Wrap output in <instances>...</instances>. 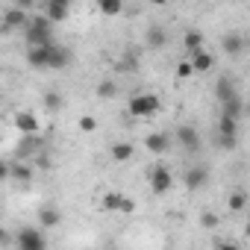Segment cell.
Segmentation results:
<instances>
[{"label":"cell","instance_id":"e0dca14e","mask_svg":"<svg viewBox=\"0 0 250 250\" xmlns=\"http://www.w3.org/2000/svg\"><path fill=\"white\" fill-rule=\"evenodd\" d=\"M47 47H50V44H33V47H27V62H30V68H39V71L47 68Z\"/></svg>","mask_w":250,"mask_h":250},{"label":"cell","instance_id":"5b68a950","mask_svg":"<svg viewBox=\"0 0 250 250\" xmlns=\"http://www.w3.org/2000/svg\"><path fill=\"white\" fill-rule=\"evenodd\" d=\"M174 188V174L165 168V165H156L153 171H150V191L156 194V197H162V194H168Z\"/></svg>","mask_w":250,"mask_h":250},{"label":"cell","instance_id":"7a4b0ae2","mask_svg":"<svg viewBox=\"0 0 250 250\" xmlns=\"http://www.w3.org/2000/svg\"><path fill=\"white\" fill-rule=\"evenodd\" d=\"M127 109H130L133 118H153V115L162 109V100H159V94H153V91H139V94L130 97Z\"/></svg>","mask_w":250,"mask_h":250},{"label":"cell","instance_id":"f1b7e54d","mask_svg":"<svg viewBox=\"0 0 250 250\" xmlns=\"http://www.w3.org/2000/svg\"><path fill=\"white\" fill-rule=\"evenodd\" d=\"M80 130H83V133H94V130H97V121H94L91 115H83V118H80Z\"/></svg>","mask_w":250,"mask_h":250},{"label":"cell","instance_id":"f546056e","mask_svg":"<svg viewBox=\"0 0 250 250\" xmlns=\"http://www.w3.org/2000/svg\"><path fill=\"white\" fill-rule=\"evenodd\" d=\"M191 74H194V68H191V62H188V59L177 65V80H188Z\"/></svg>","mask_w":250,"mask_h":250},{"label":"cell","instance_id":"2e32d148","mask_svg":"<svg viewBox=\"0 0 250 250\" xmlns=\"http://www.w3.org/2000/svg\"><path fill=\"white\" fill-rule=\"evenodd\" d=\"M145 44H147L150 50H162V47L168 44V30H165V27H147Z\"/></svg>","mask_w":250,"mask_h":250},{"label":"cell","instance_id":"30bf717a","mask_svg":"<svg viewBox=\"0 0 250 250\" xmlns=\"http://www.w3.org/2000/svg\"><path fill=\"white\" fill-rule=\"evenodd\" d=\"M59 224H62V209H56L53 203L39 206V227H42V229H53V227H59Z\"/></svg>","mask_w":250,"mask_h":250},{"label":"cell","instance_id":"484cf974","mask_svg":"<svg viewBox=\"0 0 250 250\" xmlns=\"http://www.w3.org/2000/svg\"><path fill=\"white\" fill-rule=\"evenodd\" d=\"M227 206H229V212H244V206H247V194H244V191H232V194L227 197Z\"/></svg>","mask_w":250,"mask_h":250},{"label":"cell","instance_id":"6da1fadb","mask_svg":"<svg viewBox=\"0 0 250 250\" xmlns=\"http://www.w3.org/2000/svg\"><path fill=\"white\" fill-rule=\"evenodd\" d=\"M24 36H27V44L33 47V44H50L53 42V21L42 12H36V15H30L27 18V24H24Z\"/></svg>","mask_w":250,"mask_h":250},{"label":"cell","instance_id":"8992f818","mask_svg":"<svg viewBox=\"0 0 250 250\" xmlns=\"http://www.w3.org/2000/svg\"><path fill=\"white\" fill-rule=\"evenodd\" d=\"M12 124H15V130H18V133H24V136H39V133H42L39 115H33L30 109H18Z\"/></svg>","mask_w":250,"mask_h":250},{"label":"cell","instance_id":"ba28073f","mask_svg":"<svg viewBox=\"0 0 250 250\" xmlns=\"http://www.w3.org/2000/svg\"><path fill=\"white\" fill-rule=\"evenodd\" d=\"M71 50L68 47H62V44H56V42H50V47H47V68L50 71H62V68H68L71 65Z\"/></svg>","mask_w":250,"mask_h":250},{"label":"cell","instance_id":"836d02e7","mask_svg":"<svg viewBox=\"0 0 250 250\" xmlns=\"http://www.w3.org/2000/svg\"><path fill=\"white\" fill-rule=\"evenodd\" d=\"M150 3H153V6H165V3H168V0H150Z\"/></svg>","mask_w":250,"mask_h":250},{"label":"cell","instance_id":"44dd1931","mask_svg":"<svg viewBox=\"0 0 250 250\" xmlns=\"http://www.w3.org/2000/svg\"><path fill=\"white\" fill-rule=\"evenodd\" d=\"M68 9H71V6H65V3H53V0H47V6H44V15H47L53 24H62V21L68 18Z\"/></svg>","mask_w":250,"mask_h":250},{"label":"cell","instance_id":"7402d4cb","mask_svg":"<svg viewBox=\"0 0 250 250\" xmlns=\"http://www.w3.org/2000/svg\"><path fill=\"white\" fill-rule=\"evenodd\" d=\"M9 180L30 183V180H33V168H30L27 162H12V165H9Z\"/></svg>","mask_w":250,"mask_h":250},{"label":"cell","instance_id":"83f0119b","mask_svg":"<svg viewBox=\"0 0 250 250\" xmlns=\"http://www.w3.org/2000/svg\"><path fill=\"white\" fill-rule=\"evenodd\" d=\"M215 142H218L221 150H235L238 147V136H221V133H215Z\"/></svg>","mask_w":250,"mask_h":250},{"label":"cell","instance_id":"7c38bea8","mask_svg":"<svg viewBox=\"0 0 250 250\" xmlns=\"http://www.w3.org/2000/svg\"><path fill=\"white\" fill-rule=\"evenodd\" d=\"M145 147H147L153 156H162V153H168V147H171V139H168V133H147V139H145Z\"/></svg>","mask_w":250,"mask_h":250},{"label":"cell","instance_id":"ac0fdd59","mask_svg":"<svg viewBox=\"0 0 250 250\" xmlns=\"http://www.w3.org/2000/svg\"><path fill=\"white\" fill-rule=\"evenodd\" d=\"M232 94H238V85H235V80L232 77H218L215 80V97H218V103H224L227 97H232Z\"/></svg>","mask_w":250,"mask_h":250},{"label":"cell","instance_id":"5bb4252c","mask_svg":"<svg viewBox=\"0 0 250 250\" xmlns=\"http://www.w3.org/2000/svg\"><path fill=\"white\" fill-rule=\"evenodd\" d=\"M221 50H224L227 56H241V53H244V36H241V33H227V36L221 39Z\"/></svg>","mask_w":250,"mask_h":250},{"label":"cell","instance_id":"277c9868","mask_svg":"<svg viewBox=\"0 0 250 250\" xmlns=\"http://www.w3.org/2000/svg\"><path fill=\"white\" fill-rule=\"evenodd\" d=\"M206 183H209V168L206 165H188L186 168V174H183L186 191H200V188H206Z\"/></svg>","mask_w":250,"mask_h":250},{"label":"cell","instance_id":"9c48e42d","mask_svg":"<svg viewBox=\"0 0 250 250\" xmlns=\"http://www.w3.org/2000/svg\"><path fill=\"white\" fill-rule=\"evenodd\" d=\"M177 142L188 153H197L200 150V133L191 127V124H180V127H177Z\"/></svg>","mask_w":250,"mask_h":250},{"label":"cell","instance_id":"4316f807","mask_svg":"<svg viewBox=\"0 0 250 250\" xmlns=\"http://www.w3.org/2000/svg\"><path fill=\"white\" fill-rule=\"evenodd\" d=\"M118 94V88H115V83H109V80H103L100 85H97V97L100 100H112Z\"/></svg>","mask_w":250,"mask_h":250},{"label":"cell","instance_id":"52a82bcc","mask_svg":"<svg viewBox=\"0 0 250 250\" xmlns=\"http://www.w3.org/2000/svg\"><path fill=\"white\" fill-rule=\"evenodd\" d=\"M100 206H103L106 212H124V215H133V212H136V203H133L130 197L118 194V191H109V194H103Z\"/></svg>","mask_w":250,"mask_h":250},{"label":"cell","instance_id":"d6986e66","mask_svg":"<svg viewBox=\"0 0 250 250\" xmlns=\"http://www.w3.org/2000/svg\"><path fill=\"white\" fill-rule=\"evenodd\" d=\"M221 115H229V118L241 121V115H244V97H241V94L227 97V100L221 103Z\"/></svg>","mask_w":250,"mask_h":250},{"label":"cell","instance_id":"8fae6325","mask_svg":"<svg viewBox=\"0 0 250 250\" xmlns=\"http://www.w3.org/2000/svg\"><path fill=\"white\" fill-rule=\"evenodd\" d=\"M191 68H194V74H206V71H212L215 68V56L206 50V47H200V50H194L191 53Z\"/></svg>","mask_w":250,"mask_h":250},{"label":"cell","instance_id":"4fadbf2b","mask_svg":"<svg viewBox=\"0 0 250 250\" xmlns=\"http://www.w3.org/2000/svg\"><path fill=\"white\" fill-rule=\"evenodd\" d=\"M109 156H112V162H130L133 156H136V145L133 142H115L112 147H109Z\"/></svg>","mask_w":250,"mask_h":250},{"label":"cell","instance_id":"603a6c76","mask_svg":"<svg viewBox=\"0 0 250 250\" xmlns=\"http://www.w3.org/2000/svg\"><path fill=\"white\" fill-rule=\"evenodd\" d=\"M97 9H100V15L115 18V15L124 12V0H97Z\"/></svg>","mask_w":250,"mask_h":250},{"label":"cell","instance_id":"d4e9b609","mask_svg":"<svg viewBox=\"0 0 250 250\" xmlns=\"http://www.w3.org/2000/svg\"><path fill=\"white\" fill-rule=\"evenodd\" d=\"M62 106H65V97H62L59 91H47V94H44V109H47V112H59Z\"/></svg>","mask_w":250,"mask_h":250},{"label":"cell","instance_id":"4dcf8cb0","mask_svg":"<svg viewBox=\"0 0 250 250\" xmlns=\"http://www.w3.org/2000/svg\"><path fill=\"white\" fill-rule=\"evenodd\" d=\"M200 224H203L206 229H215V227H218V215H212V212H203V215H200Z\"/></svg>","mask_w":250,"mask_h":250},{"label":"cell","instance_id":"ffe728a7","mask_svg":"<svg viewBox=\"0 0 250 250\" xmlns=\"http://www.w3.org/2000/svg\"><path fill=\"white\" fill-rule=\"evenodd\" d=\"M183 47H186L188 53H194V50L206 47V39H203V33H200V30H186V33H183Z\"/></svg>","mask_w":250,"mask_h":250},{"label":"cell","instance_id":"3957f363","mask_svg":"<svg viewBox=\"0 0 250 250\" xmlns=\"http://www.w3.org/2000/svg\"><path fill=\"white\" fill-rule=\"evenodd\" d=\"M15 247L18 250H44L47 247V238L39 227H24L18 235H15Z\"/></svg>","mask_w":250,"mask_h":250},{"label":"cell","instance_id":"cb8c5ba5","mask_svg":"<svg viewBox=\"0 0 250 250\" xmlns=\"http://www.w3.org/2000/svg\"><path fill=\"white\" fill-rule=\"evenodd\" d=\"M218 133L221 136H238V121L229 118V115H221L218 118Z\"/></svg>","mask_w":250,"mask_h":250},{"label":"cell","instance_id":"1f68e13d","mask_svg":"<svg viewBox=\"0 0 250 250\" xmlns=\"http://www.w3.org/2000/svg\"><path fill=\"white\" fill-rule=\"evenodd\" d=\"M9 180V162H0V183Z\"/></svg>","mask_w":250,"mask_h":250},{"label":"cell","instance_id":"e575fe53","mask_svg":"<svg viewBox=\"0 0 250 250\" xmlns=\"http://www.w3.org/2000/svg\"><path fill=\"white\" fill-rule=\"evenodd\" d=\"M53 3H65V6H71V0H53Z\"/></svg>","mask_w":250,"mask_h":250},{"label":"cell","instance_id":"d6a6232c","mask_svg":"<svg viewBox=\"0 0 250 250\" xmlns=\"http://www.w3.org/2000/svg\"><path fill=\"white\" fill-rule=\"evenodd\" d=\"M15 6H18V9H24V12H27V9H30V6H33V0H15Z\"/></svg>","mask_w":250,"mask_h":250},{"label":"cell","instance_id":"9a60e30c","mask_svg":"<svg viewBox=\"0 0 250 250\" xmlns=\"http://www.w3.org/2000/svg\"><path fill=\"white\" fill-rule=\"evenodd\" d=\"M27 18H30V12H24V9L12 6V9H6V12H3V27H6V30H24Z\"/></svg>","mask_w":250,"mask_h":250}]
</instances>
